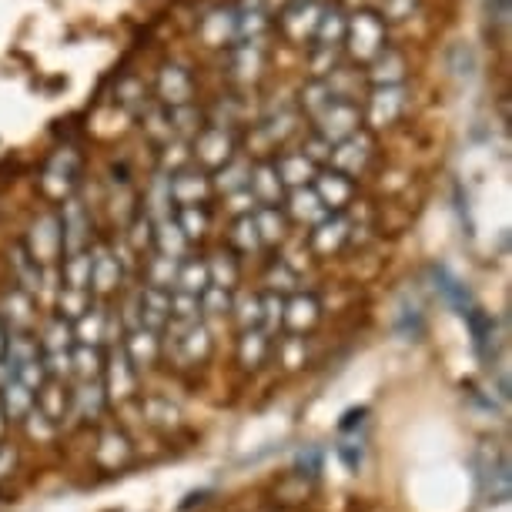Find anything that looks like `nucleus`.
Segmentation results:
<instances>
[{
	"label": "nucleus",
	"instance_id": "f257e3e1",
	"mask_svg": "<svg viewBox=\"0 0 512 512\" xmlns=\"http://www.w3.org/2000/svg\"><path fill=\"white\" fill-rule=\"evenodd\" d=\"M104 395L114 402H124L131 399L134 392H138V369L131 365L128 352H124V345H111L108 359H104Z\"/></svg>",
	"mask_w": 512,
	"mask_h": 512
},
{
	"label": "nucleus",
	"instance_id": "1a4fd4ad",
	"mask_svg": "<svg viewBox=\"0 0 512 512\" xmlns=\"http://www.w3.org/2000/svg\"><path fill=\"white\" fill-rule=\"evenodd\" d=\"M318 322V302L312 295H298L292 302H285V322L292 328V335H298L302 328H312Z\"/></svg>",
	"mask_w": 512,
	"mask_h": 512
},
{
	"label": "nucleus",
	"instance_id": "f3484780",
	"mask_svg": "<svg viewBox=\"0 0 512 512\" xmlns=\"http://www.w3.org/2000/svg\"><path fill=\"white\" fill-rule=\"evenodd\" d=\"M278 362H282L288 372L298 369V365H305V338L285 335L282 342H278Z\"/></svg>",
	"mask_w": 512,
	"mask_h": 512
},
{
	"label": "nucleus",
	"instance_id": "0eeeda50",
	"mask_svg": "<svg viewBox=\"0 0 512 512\" xmlns=\"http://www.w3.org/2000/svg\"><path fill=\"white\" fill-rule=\"evenodd\" d=\"M41 352H71L74 349V325L67 322V318L61 315H54L51 322L44 325V332H41Z\"/></svg>",
	"mask_w": 512,
	"mask_h": 512
},
{
	"label": "nucleus",
	"instance_id": "2eb2a0df",
	"mask_svg": "<svg viewBox=\"0 0 512 512\" xmlns=\"http://www.w3.org/2000/svg\"><path fill=\"white\" fill-rule=\"evenodd\" d=\"M469 322V332H472V345H476V352L479 355H486V345H489V338L492 332H496V322L486 315V312H479V308H469L466 315H462Z\"/></svg>",
	"mask_w": 512,
	"mask_h": 512
},
{
	"label": "nucleus",
	"instance_id": "20e7f679",
	"mask_svg": "<svg viewBox=\"0 0 512 512\" xmlns=\"http://www.w3.org/2000/svg\"><path fill=\"white\" fill-rule=\"evenodd\" d=\"M268 352H272V338H268L262 328H248V332H241L238 359L245 369H258V365L268 359Z\"/></svg>",
	"mask_w": 512,
	"mask_h": 512
},
{
	"label": "nucleus",
	"instance_id": "dca6fc26",
	"mask_svg": "<svg viewBox=\"0 0 512 512\" xmlns=\"http://www.w3.org/2000/svg\"><path fill=\"white\" fill-rule=\"evenodd\" d=\"M118 282H121V272L108 255L91 258V285L98 288V292H111Z\"/></svg>",
	"mask_w": 512,
	"mask_h": 512
},
{
	"label": "nucleus",
	"instance_id": "5701e85b",
	"mask_svg": "<svg viewBox=\"0 0 512 512\" xmlns=\"http://www.w3.org/2000/svg\"><path fill=\"white\" fill-rule=\"evenodd\" d=\"M4 429H7V419H4V409H0V436H4Z\"/></svg>",
	"mask_w": 512,
	"mask_h": 512
},
{
	"label": "nucleus",
	"instance_id": "f03ea898",
	"mask_svg": "<svg viewBox=\"0 0 512 512\" xmlns=\"http://www.w3.org/2000/svg\"><path fill=\"white\" fill-rule=\"evenodd\" d=\"M121 345H124V352H128V359L131 365L138 369V375L144 369H151L154 362H158V352H161V338L151 332V328H134V332H128L121 338Z\"/></svg>",
	"mask_w": 512,
	"mask_h": 512
},
{
	"label": "nucleus",
	"instance_id": "4be33fe9",
	"mask_svg": "<svg viewBox=\"0 0 512 512\" xmlns=\"http://www.w3.org/2000/svg\"><path fill=\"white\" fill-rule=\"evenodd\" d=\"M4 352H7V328L0 322V359H4Z\"/></svg>",
	"mask_w": 512,
	"mask_h": 512
},
{
	"label": "nucleus",
	"instance_id": "412c9836",
	"mask_svg": "<svg viewBox=\"0 0 512 512\" xmlns=\"http://www.w3.org/2000/svg\"><path fill=\"white\" fill-rule=\"evenodd\" d=\"M298 469H305L308 476H315L318 469H322V452L318 449H305V452H298ZM302 472V476H305Z\"/></svg>",
	"mask_w": 512,
	"mask_h": 512
},
{
	"label": "nucleus",
	"instance_id": "ddd939ff",
	"mask_svg": "<svg viewBox=\"0 0 512 512\" xmlns=\"http://www.w3.org/2000/svg\"><path fill=\"white\" fill-rule=\"evenodd\" d=\"M231 318H235L238 332H248V328H262V298L258 295H245L238 302H231Z\"/></svg>",
	"mask_w": 512,
	"mask_h": 512
},
{
	"label": "nucleus",
	"instance_id": "4468645a",
	"mask_svg": "<svg viewBox=\"0 0 512 512\" xmlns=\"http://www.w3.org/2000/svg\"><path fill=\"white\" fill-rule=\"evenodd\" d=\"M94 302H91V295L88 292H81V288H64L61 295H57V308H61V318H67V322H77V318H81L84 312H88Z\"/></svg>",
	"mask_w": 512,
	"mask_h": 512
},
{
	"label": "nucleus",
	"instance_id": "9b49d317",
	"mask_svg": "<svg viewBox=\"0 0 512 512\" xmlns=\"http://www.w3.org/2000/svg\"><path fill=\"white\" fill-rule=\"evenodd\" d=\"M436 285H439V292L446 295V302L452 308H459V315H466L469 308H472V298H469V288L459 282V278H452L446 268H436Z\"/></svg>",
	"mask_w": 512,
	"mask_h": 512
},
{
	"label": "nucleus",
	"instance_id": "aec40b11",
	"mask_svg": "<svg viewBox=\"0 0 512 512\" xmlns=\"http://www.w3.org/2000/svg\"><path fill=\"white\" fill-rule=\"evenodd\" d=\"M64 278H67V288H81V292H88V285H91V258L74 255V262H67V268H64Z\"/></svg>",
	"mask_w": 512,
	"mask_h": 512
},
{
	"label": "nucleus",
	"instance_id": "423d86ee",
	"mask_svg": "<svg viewBox=\"0 0 512 512\" xmlns=\"http://www.w3.org/2000/svg\"><path fill=\"white\" fill-rule=\"evenodd\" d=\"M0 409H4V419L24 422L27 412L34 409V392L24 389V385L14 379L11 385H4V389H0Z\"/></svg>",
	"mask_w": 512,
	"mask_h": 512
},
{
	"label": "nucleus",
	"instance_id": "6e6552de",
	"mask_svg": "<svg viewBox=\"0 0 512 512\" xmlns=\"http://www.w3.org/2000/svg\"><path fill=\"white\" fill-rule=\"evenodd\" d=\"M128 456H131V442H128V436H124V432H118V429H108V432H104L101 442H98V462H101V466L118 469L121 462H128Z\"/></svg>",
	"mask_w": 512,
	"mask_h": 512
},
{
	"label": "nucleus",
	"instance_id": "39448f33",
	"mask_svg": "<svg viewBox=\"0 0 512 512\" xmlns=\"http://www.w3.org/2000/svg\"><path fill=\"white\" fill-rule=\"evenodd\" d=\"M104 328H108V312L104 308H88L81 318L74 322V345H98L104 342Z\"/></svg>",
	"mask_w": 512,
	"mask_h": 512
},
{
	"label": "nucleus",
	"instance_id": "7ed1b4c3",
	"mask_svg": "<svg viewBox=\"0 0 512 512\" xmlns=\"http://www.w3.org/2000/svg\"><path fill=\"white\" fill-rule=\"evenodd\" d=\"M104 405H108V395H104V385L101 379H81L74 385L71 392V415L74 419H98V415L104 412Z\"/></svg>",
	"mask_w": 512,
	"mask_h": 512
},
{
	"label": "nucleus",
	"instance_id": "f8f14e48",
	"mask_svg": "<svg viewBox=\"0 0 512 512\" xmlns=\"http://www.w3.org/2000/svg\"><path fill=\"white\" fill-rule=\"evenodd\" d=\"M198 308H201V322H205V318H225L231 315V292L228 288L208 285L205 292L198 295Z\"/></svg>",
	"mask_w": 512,
	"mask_h": 512
},
{
	"label": "nucleus",
	"instance_id": "9d476101",
	"mask_svg": "<svg viewBox=\"0 0 512 512\" xmlns=\"http://www.w3.org/2000/svg\"><path fill=\"white\" fill-rule=\"evenodd\" d=\"M101 372H104L101 349H94V345H77V349H71V375H77V382L101 379Z\"/></svg>",
	"mask_w": 512,
	"mask_h": 512
},
{
	"label": "nucleus",
	"instance_id": "a211bd4d",
	"mask_svg": "<svg viewBox=\"0 0 512 512\" xmlns=\"http://www.w3.org/2000/svg\"><path fill=\"white\" fill-rule=\"evenodd\" d=\"M285 322V298L282 295H268L262 302V332L275 335Z\"/></svg>",
	"mask_w": 512,
	"mask_h": 512
},
{
	"label": "nucleus",
	"instance_id": "6ab92c4d",
	"mask_svg": "<svg viewBox=\"0 0 512 512\" xmlns=\"http://www.w3.org/2000/svg\"><path fill=\"white\" fill-rule=\"evenodd\" d=\"M21 425L27 429V436L37 439V442H47V439H54V436H57V425H54L51 419H47V415H44L41 409H37V405H34L31 412H27V419H24Z\"/></svg>",
	"mask_w": 512,
	"mask_h": 512
}]
</instances>
